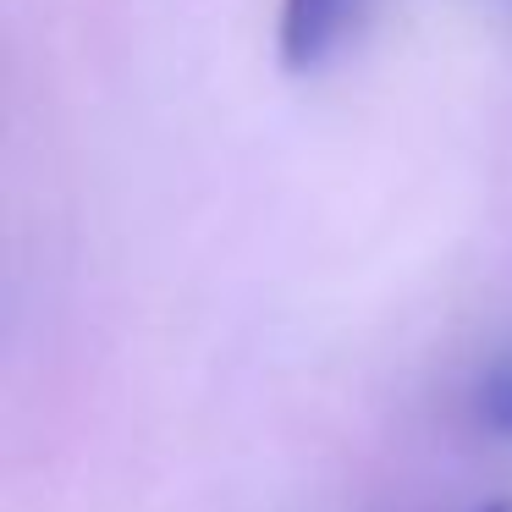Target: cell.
<instances>
[{
  "label": "cell",
  "mask_w": 512,
  "mask_h": 512,
  "mask_svg": "<svg viewBox=\"0 0 512 512\" xmlns=\"http://www.w3.org/2000/svg\"><path fill=\"white\" fill-rule=\"evenodd\" d=\"M364 0H281L276 17V56L287 72H314L347 45L358 28Z\"/></svg>",
  "instance_id": "cell-1"
},
{
  "label": "cell",
  "mask_w": 512,
  "mask_h": 512,
  "mask_svg": "<svg viewBox=\"0 0 512 512\" xmlns=\"http://www.w3.org/2000/svg\"><path fill=\"white\" fill-rule=\"evenodd\" d=\"M474 419L490 435H507L512 441V353H496L479 364L474 375Z\"/></svg>",
  "instance_id": "cell-2"
},
{
  "label": "cell",
  "mask_w": 512,
  "mask_h": 512,
  "mask_svg": "<svg viewBox=\"0 0 512 512\" xmlns=\"http://www.w3.org/2000/svg\"><path fill=\"white\" fill-rule=\"evenodd\" d=\"M479 512H512V501H490V507H479Z\"/></svg>",
  "instance_id": "cell-3"
}]
</instances>
